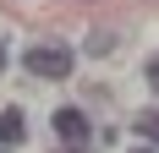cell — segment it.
Returning <instances> with one entry per match:
<instances>
[{
	"instance_id": "cell-1",
	"label": "cell",
	"mask_w": 159,
	"mask_h": 153,
	"mask_svg": "<svg viewBox=\"0 0 159 153\" xmlns=\"http://www.w3.org/2000/svg\"><path fill=\"white\" fill-rule=\"evenodd\" d=\"M22 66L33 76H44V82H61V76H71V49L66 44H33L22 55Z\"/></svg>"
},
{
	"instance_id": "cell-2",
	"label": "cell",
	"mask_w": 159,
	"mask_h": 153,
	"mask_svg": "<svg viewBox=\"0 0 159 153\" xmlns=\"http://www.w3.org/2000/svg\"><path fill=\"white\" fill-rule=\"evenodd\" d=\"M55 142H66V148H82V142L93 137V126H88V115L82 109H55Z\"/></svg>"
},
{
	"instance_id": "cell-3",
	"label": "cell",
	"mask_w": 159,
	"mask_h": 153,
	"mask_svg": "<svg viewBox=\"0 0 159 153\" xmlns=\"http://www.w3.org/2000/svg\"><path fill=\"white\" fill-rule=\"evenodd\" d=\"M28 137V120H22V109H0V142L11 148V142Z\"/></svg>"
},
{
	"instance_id": "cell-4",
	"label": "cell",
	"mask_w": 159,
	"mask_h": 153,
	"mask_svg": "<svg viewBox=\"0 0 159 153\" xmlns=\"http://www.w3.org/2000/svg\"><path fill=\"white\" fill-rule=\"evenodd\" d=\"M137 137L159 148V109H143V115H137Z\"/></svg>"
},
{
	"instance_id": "cell-5",
	"label": "cell",
	"mask_w": 159,
	"mask_h": 153,
	"mask_svg": "<svg viewBox=\"0 0 159 153\" xmlns=\"http://www.w3.org/2000/svg\"><path fill=\"white\" fill-rule=\"evenodd\" d=\"M110 49H115V33L110 28H93V33H88V55H110Z\"/></svg>"
},
{
	"instance_id": "cell-6",
	"label": "cell",
	"mask_w": 159,
	"mask_h": 153,
	"mask_svg": "<svg viewBox=\"0 0 159 153\" xmlns=\"http://www.w3.org/2000/svg\"><path fill=\"white\" fill-rule=\"evenodd\" d=\"M143 76L154 82V88H159V60H148V66H143Z\"/></svg>"
},
{
	"instance_id": "cell-7",
	"label": "cell",
	"mask_w": 159,
	"mask_h": 153,
	"mask_svg": "<svg viewBox=\"0 0 159 153\" xmlns=\"http://www.w3.org/2000/svg\"><path fill=\"white\" fill-rule=\"evenodd\" d=\"M132 153H154V142H143V148H132Z\"/></svg>"
},
{
	"instance_id": "cell-8",
	"label": "cell",
	"mask_w": 159,
	"mask_h": 153,
	"mask_svg": "<svg viewBox=\"0 0 159 153\" xmlns=\"http://www.w3.org/2000/svg\"><path fill=\"white\" fill-rule=\"evenodd\" d=\"M0 71H6V44H0Z\"/></svg>"
},
{
	"instance_id": "cell-9",
	"label": "cell",
	"mask_w": 159,
	"mask_h": 153,
	"mask_svg": "<svg viewBox=\"0 0 159 153\" xmlns=\"http://www.w3.org/2000/svg\"><path fill=\"white\" fill-rule=\"evenodd\" d=\"M66 153H82V148H66Z\"/></svg>"
}]
</instances>
